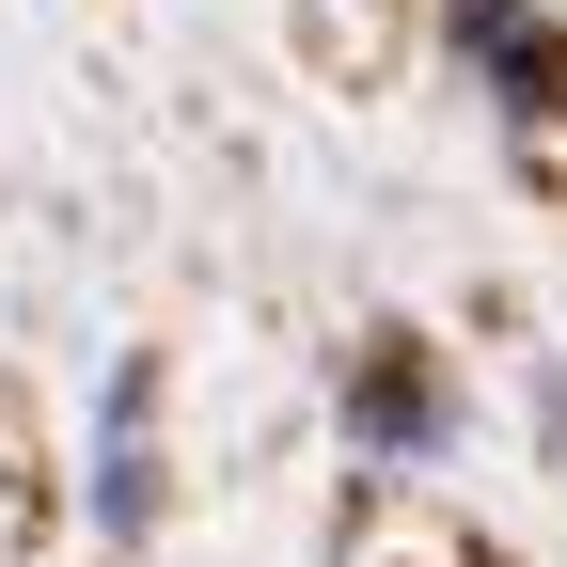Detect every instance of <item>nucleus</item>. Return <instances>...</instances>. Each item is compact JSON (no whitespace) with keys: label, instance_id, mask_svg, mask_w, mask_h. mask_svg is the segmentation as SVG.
Wrapping results in <instances>:
<instances>
[{"label":"nucleus","instance_id":"f257e3e1","mask_svg":"<svg viewBox=\"0 0 567 567\" xmlns=\"http://www.w3.org/2000/svg\"><path fill=\"white\" fill-rule=\"evenodd\" d=\"M457 32L488 48V80H505V111H551V95H567V48H551V32L520 17V0H457Z\"/></svg>","mask_w":567,"mask_h":567},{"label":"nucleus","instance_id":"f03ea898","mask_svg":"<svg viewBox=\"0 0 567 567\" xmlns=\"http://www.w3.org/2000/svg\"><path fill=\"white\" fill-rule=\"evenodd\" d=\"M142 394H158V379L126 363V379H111V473H95V520H111V536H142Z\"/></svg>","mask_w":567,"mask_h":567},{"label":"nucleus","instance_id":"7ed1b4c3","mask_svg":"<svg viewBox=\"0 0 567 567\" xmlns=\"http://www.w3.org/2000/svg\"><path fill=\"white\" fill-rule=\"evenodd\" d=\"M425 425H442V394H425V363H379V379H363V442H394V457H410Z\"/></svg>","mask_w":567,"mask_h":567}]
</instances>
